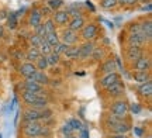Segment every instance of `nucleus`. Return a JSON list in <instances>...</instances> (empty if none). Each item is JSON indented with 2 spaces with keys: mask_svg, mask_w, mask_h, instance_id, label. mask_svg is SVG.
Segmentation results:
<instances>
[{
  "mask_svg": "<svg viewBox=\"0 0 152 138\" xmlns=\"http://www.w3.org/2000/svg\"><path fill=\"white\" fill-rule=\"evenodd\" d=\"M102 28L96 21H87L85 27L79 31V37L82 41H94L96 38L100 37Z\"/></svg>",
  "mask_w": 152,
  "mask_h": 138,
  "instance_id": "obj_1",
  "label": "nucleus"
},
{
  "mask_svg": "<svg viewBox=\"0 0 152 138\" xmlns=\"http://www.w3.org/2000/svg\"><path fill=\"white\" fill-rule=\"evenodd\" d=\"M128 113H130L128 111V103L125 100H123L121 97L115 100L111 104V107H110V114L115 117V118H118V120H125Z\"/></svg>",
  "mask_w": 152,
  "mask_h": 138,
  "instance_id": "obj_2",
  "label": "nucleus"
},
{
  "mask_svg": "<svg viewBox=\"0 0 152 138\" xmlns=\"http://www.w3.org/2000/svg\"><path fill=\"white\" fill-rule=\"evenodd\" d=\"M23 134L26 138H38L41 137L42 124L39 121H23Z\"/></svg>",
  "mask_w": 152,
  "mask_h": 138,
  "instance_id": "obj_3",
  "label": "nucleus"
},
{
  "mask_svg": "<svg viewBox=\"0 0 152 138\" xmlns=\"http://www.w3.org/2000/svg\"><path fill=\"white\" fill-rule=\"evenodd\" d=\"M59 34V41L64 42L66 45H76L80 42V37H79V33H76L71 28H61V33Z\"/></svg>",
  "mask_w": 152,
  "mask_h": 138,
  "instance_id": "obj_4",
  "label": "nucleus"
},
{
  "mask_svg": "<svg viewBox=\"0 0 152 138\" xmlns=\"http://www.w3.org/2000/svg\"><path fill=\"white\" fill-rule=\"evenodd\" d=\"M151 56L144 54L141 58H138L137 61L131 64V71L132 72H149L151 69Z\"/></svg>",
  "mask_w": 152,
  "mask_h": 138,
  "instance_id": "obj_5",
  "label": "nucleus"
},
{
  "mask_svg": "<svg viewBox=\"0 0 152 138\" xmlns=\"http://www.w3.org/2000/svg\"><path fill=\"white\" fill-rule=\"evenodd\" d=\"M51 18L54 20L55 26L58 28H65V27H68V23L71 20V16H69V13L65 9H61V10L54 11Z\"/></svg>",
  "mask_w": 152,
  "mask_h": 138,
  "instance_id": "obj_6",
  "label": "nucleus"
},
{
  "mask_svg": "<svg viewBox=\"0 0 152 138\" xmlns=\"http://www.w3.org/2000/svg\"><path fill=\"white\" fill-rule=\"evenodd\" d=\"M94 41H83V42H79V61L85 62L87 61L90 55H92L93 50H94Z\"/></svg>",
  "mask_w": 152,
  "mask_h": 138,
  "instance_id": "obj_7",
  "label": "nucleus"
},
{
  "mask_svg": "<svg viewBox=\"0 0 152 138\" xmlns=\"http://www.w3.org/2000/svg\"><path fill=\"white\" fill-rule=\"evenodd\" d=\"M106 92L109 94L110 97H114V99H120L125 92V85L123 82V79L121 80H117L115 83L113 85H110L109 88H106Z\"/></svg>",
  "mask_w": 152,
  "mask_h": 138,
  "instance_id": "obj_8",
  "label": "nucleus"
},
{
  "mask_svg": "<svg viewBox=\"0 0 152 138\" xmlns=\"http://www.w3.org/2000/svg\"><path fill=\"white\" fill-rule=\"evenodd\" d=\"M44 21V17L41 14V11L38 7H33L31 10L28 11V16H27V24L30 28H35L38 24H41Z\"/></svg>",
  "mask_w": 152,
  "mask_h": 138,
  "instance_id": "obj_9",
  "label": "nucleus"
},
{
  "mask_svg": "<svg viewBox=\"0 0 152 138\" xmlns=\"http://www.w3.org/2000/svg\"><path fill=\"white\" fill-rule=\"evenodd\" d=\"M145 54V50L142 47H132V45H127L125 48V59L132 64L134 61H137L138 58H141Z\"/></svg>",
  "mask_w": 152,
  "mask_h": 138,
  "instance_id": "obj_10",
  "label": "nucleus"
},
{
  "mask_svg": "<svg viewBox=\"0 0 152 138\" xmlns=\"http://www.w3.org/2000/svg\"><path fill=\"white\" fill-rule=\"evenodd\" d=\"M148 42V39L145 38V35L142 33H132V34H128L127 37V45H132V47H145Z\"/></svg>",
  "mask_w": 152,
  "mask_h": 138,
  "instance_id": "obj_11",
  "label": "nucleus"
},
{
  "mask_svg": "<svg viewBox=\"0 0 152 138\" xmlns=\"http://www.w3.org/2000/svg\"><path fill=\"white\" fill-rule=\"evenodd\" d=\"M117 80H121V75H120L118 72H111V73H107V75H102L100 79H99V85H100V88H109L110 85H113L115 83Z\"/></svg>",
  "mask_w": 152,
  "mask_h": 138,
  "instance_id": "obj_12",
  "label": "nucleus"
},
{
  "mask_svg": "<svg viewBox=\"0 0 152 138\" xmlns=\"http://www.w3.org/2000/svg\"><path fill=\"white\" fill-rule=\"evenodd\" d=\"M20 86H21L23 90H27V92H34V93L47 96V94H45V90H44V86L38 85L37 82H34V80H31V79H26V80H24Z\"/></svg>",
  "mask_w": 152,
  "mask_h": 138,
  "instance_id": "obj_13",
  "label": "nucleus"
},
{
  "mask_svg": "<svg viewBox=\"0 0 152 138\" xmlns=\"http://www.w3.org/2000/svg\"><path fill=\"white\" fill-rule=\"evenodd\" d=\"M99 72H100L102 75H107V73H111V72H117V65H115L114 58H106L104 61L100 62Z\"/></svg>",
  "mask_w": 152,
  "mask_h": 138,
  "instance_id": "obj_14",
  "label": "nucleus"
},
{
  "mask_svg": "<svg viewBox=\"0 0 152 138\" xmlns=\"http://www.w3.org/2000/svg\"><path fill=\"white\" fill-rule=\"evenodd\" d=\"M87 23L86 16H79V17H71V20L68 23V28H71L76 33H79L82 28L85 27V24Z\"/></svg>",
  "mask_w": 152,
  "mask_h": 138,
  "instance_id": "obj_15",
  "label": "nucleus"
},
{
  "mask_svg": "<svg viewBox=\"0 0 152 138\" xmlns=\"http://www.w3.org/2000/svg\"><path fill=\"white\" fill-rule=\"evenodd\" d=\"M90 58H92L94 62H99V64H100L102 61H104V59L107 58V48L103 47L102 44L96 45L94 50H93V52H92V55H90Z\"/></svg>",
  "mask_w": 152,
  "mask_h": 138,
  "instance_id": "obj_16",
  "label": "nucleus"
},
{
  "mask_svg": "<svg viewBox=\"0 0 152 138\" xmlns=\"http://www.w3.org/2000/svg\"><path fill=\"white\" fill-rule=\"evenodd\" d=\"M39 120H42L41 118V110H37L33 107H28L23 114V121H39Z\"/></svg>",
  "mask_w": 152,
  "mask_h": 138,
  "instance_id": "obj_17",
  "label": "nucleus"
},
{
  "mask_svg": "<svg viewBox=\"0 0 152 138\" xmlns=\"http://www.w3.org/2000/svg\"><path fill=\"white\" fill-rule=\"evenodd\" d=\"M131 130V126L125 120H118L113 127H110L111 134H127Z\"/></svg>",
  "mask_w": 152,
  "mask_h": 138,
  "instance_id": "obj_18",
  "label": "nucleus"
},
{
  "mask_svg": "<svg viewBox=\"0 0 152 138\" xmlns=\"http://www.w3.org/2000/svg\"><path fill=\"white\" fill-rule=\"evenodd\" d=\"M28 79H31L34 82H37L38 85H41V86H47L51 83L49 80V76L47 75V72H42V71H35L31 75V77H28Z\"/></svg>",
  "mask_w": 152,
  "mask_h": 138,
  "instance_id": "obj_19",
  "label": "nucleus"
},
{
  "mask_svg": "<svg viewBox=\"0 0 152 138\" xmlns=\"http://www.w3.org/2000/svg\"><path fill=\"white\" fill-rule=\"evenodd\" d=\"M37 71V68H35V65H34L33 62H23L21 65L18 66V72H20V75L21 76H24L26 79H28V77H31V75H33L34 72Z\"/></svg>",
  "mask_w": 152,
  "mask_h": 138,
  "instance_id": "obj_20",
  "label": "nucleus"
},
{
  "mask_svg": "<svg viewBox=\"0 0 152 138\" xmlns=\"http://www.w3.org/2000/svg\"><path fill=\"white\" fill-rule=\"evenodd\" d=\"M140 26H141V33L145 35V38L148 39V42H151L152 39V21L149 16L147 18H144L142 21H140Z\"/></svg>",
  "mask_w": 152,
  "mask_h": 138,
  "instance_id": "obj_21",
  "label": "nucleus"
},
{
  "mask_svg": "<svg viewBox=\"0 0 152 138\" xmlns=\"http://www.w3.org/2000/svg\"><path fill=\"white\" fill-rule=\"evenodd\" d=\"M137 93L140 94L144 99H149L152 96V82L148 80V82L140 83V86L137 88Z\"/></svg>",
  "mask_w": 152,
  "mask_h": 138,
  "instance_id": "obj_22",
  "label": "nucleus"
},
{
  "mask_svg": "<svg viewBox=\"0 0 152 138\" xmlns=\"http://www.w3.org/2000/svg\"><path fill=\"white\" fill-rule=\"evenodd\" d=\"M65 10L69 13V16L71 17L86 16V14H85V10H83V6L79 4V3H69V4L66 6Z\"/></svg>",
  "mask_w": 152,
  "mask_h": 138,
  "instance_id": "obj_23",
  "label": "nucleus"
},
{
  "mask_svg": "<svg viewBox=\"0 0 152 138\" xmlns=\"http://www.w3.org/2000/svg\"><path fill=\"white\" fill-rule=\"evenodd\" d=\"M64 55L71 59V61H79V44L76 45H68V48L65 50Z\"/></svg>",
  "mask_w": 152,
  "mask_h": 138,
  "instance_id": "obj_24",
  "label": "nucleus"
},
{
  "mask_svg": "<svg viewBox=\"0 0 152 138\" xmlns=\"http://www.w3.org/2000/svg\"><path fill=\"white\" fill-rule=\"evenodd\" d=\"M6 21V28H9V30H16L18 27V17L14 11H10L9 14H7V18L4 20Z\"/></svg>",
  "mask_w": 152,
  "mask_h": 138,
  "instance_id": "obj_25",
  "label": "nucleus"
},
{
  "mask_svg": "<svg viewBox=\"0 0 152 138\" xmlns=\"http://www.w3.org/2000/svg\"><path fill=\"white\" fill-rule=\"evenodd\" d=\"M41 55V52L38 48H34V47H30L26 52H24V59H27L28 62H35L37 61V58Z\"/></svg>",
  "mask_w": 152,
  "mask_h": 138,
  "instance_id": "obj_26",
  "label": "nucleus"
},
{
  "mask_svg": "<svg viewBox=\"0 0 152 138\" xmlns=\"http://www.w3.org/2000/svg\"><path fill=\"white\" fill-rule=\"evenodd\" d=\"M132 80L137 83H144L151 80V73L149 72H132Z\"/></svg>",
  "mask_w": 152,
  "mask_h": 138,
  "instance_id": "obj_27",
  "label": "nucleus"
},
{
  "mask_svg": "<svg viewBox=\"0 0 152 138\" xmlns=\"http://www.w3.org/2000/svg\"><path fill=\"white\" fill-rule=\"evenodd\" d=\"M34 65H35V68H37V71H42V72H45L49 68L48 61H47V56H45V55H39V56H38L37 61L34 62Z\"/></svg>",
  "mask_w": 152,
  "mask_h": 138,
  "instance_id": "obj_28",
  "label": "nucleus"
},
{
  "mask_svg": "<svg viewBox=\"0 0 152 138\" xmlns=\"http://www.w3.org/2000/svg\"><path fill=\"white\" fill-rule=\"evenodd\" d=\"M99 6L104 10H114L118 7V1L117 0H99Z\"/></svg>",
  "mask_w": 152,
  "mask_h": 138,
  "instance_id": "obj_29",
  "label": "nucleus"
},
{
  "mask_svg": "<svg viewBox=\"0 0 152 138\" xmlns=\"http://www.w3.org/2000/svg\"><path fill=\"white\" fill-rule=\"evenodd\" d=\"M44 28H45V33L49 34V33H55V31H58V27L55 26L54 20L51 18V17H47V18H44Z\"/></svg>",
  "mask_w": 152,
  "mask_h": 138,
  "instance_id": "obj_30",
  "label": "nucleus"
},
{
  "mask_svg": "<svg viewBox=\"0 0 152 138\" xmlns=\"http://www.w3.org/2000/svg\"><path fill=\"white\" fill-rule=\"evenodd\" d=\"M45 41H47L51 47H55V45L59 42V34H58V31L47 34V35H45Z\"/></svg>",
  "mask_w": 152,
  "mask_h": 138,
  "instance_id": "obj_31",
  "label": "nucleus"
},
{
  "mask_svg": "<svg viewBox=\"0 0 152 138\" xmlns=\"http://www.w3.org/2000/svg\"><path fill=\"white\" fill-rule=\"evenodd\" d=\"M47 6H48L52 11H56V10H61V9L65 6V1H64V0H48Z\"/></svg>",
  "mask_w": 152,
  "mask_h": 138,
  "instance_id": "obj_32",
  "label": "nucleus"
},
{
  "mask_svg": "<svg viewBox=\"0 0 152 138\" xmlns=\"http://www.w3.org/2000/svg\"><path fill=\"white\" fill-rule=\"evenodd\" d=\"M38 50H39V52H41V55L47 56L48 54H51V52H52V47H51V45L45 41V38H42V39H41V45H39V48H38Z\"/></svg>",
  "mask_w": 152,
  "mask_h": 138,
  "instance_id": "obj_33",
  "label": "nucleus"
},
{
  "mask_svg": "<svg viewBox=\"0 0 152 138\" xmlns=\"http://www.w3.org/2000/svg\"><path fill=\"white\" fill-rule=\"evenodd\" d=\"M61 56L62 55H58V54H55V52H51L47 55V61H48V65L49 66H55V65H58L61 62Z\"/></svg>",
  "mask_w": 152,
  "mask_h": 138,
  "instance_id": "obj_34",
  "label": "nucleus"
},
{
  "mask_svg": "<svg viewBox=\"0 0 152 138\" xmlns=\"http://www.w3.org/2000/svg\"><path fill=\"white\" fill-rule=\"evenodd\" d=\"M41 39L38 35L35 34H31L30 37H28V42H30V47H34V48H39V45H41Z\"/></svg>",
  "mask_w": 152,
  "mask_h": 138,
  "instance_id": "obj_35",
  "label": "nucleus"
},
{
  "mask_svg": "<svg viewBox=\"0 0 152 138\" xmlns=\"http://www.w3.org/2000/svg\"><path fill=\"white\" fill-rule=\"evenodd\" d=\"M68 123L71 124V127L73 131H80L82 128H83V124L79 118H71V120H68Z\"/></svg>",
  "mask_w": 152,
  "mask_h": 138,
  "instance_id": "obj_36",
  "label": "nucleus"
},
{
  "mask_svg": "<svg viewBox=\"0 0 152 138\" xmlns=\"http://www.w3.org/2000/svg\"><path fill=\"white\" fill-rule=\"evenodd\" d=\"M128 34H132V33H141V26H140V21H131L128 24Z\"/></svg>",
  "mask_w": 152,
  "mask_h": 138,
  "instance_id": "obj_37",
  "label": "nucleus"
},
{
  "mask_svg": "<svg viewBox=\"0 0 152 138\" xmlns=\"http://www.w3.org/2000/svg\"><path fill=\"white\" fill-rule=\"evenodd\" d=\"M68 48V45L64 44V42H58V44L55 45V47H52V52H55V54H58V55H64V52H65V50Z\"/></svg>",
  "mask_w": 152,
  "mask_h": 138,
  "instance_id": "obj_38",
  "label": "nucleus"
},
{
  "mask_svg": "<svg viewBox=\"0 0 152 138\" xmlns=\"http://www.w3.org/2000/svg\"><path fill=\"white\" fill-rule=\"evenodd\" d=\"M33 34L38 35L39 38H45L47 33H45V28H44V24H42V23H41V24H38L35 28H33Z\"/></svg>",
  "mask_w": 152,
  "mask_h": 138,
  "instance_id": "obj_39",
  "label": "nucleus"
},
{
  "mask_svg": "<svg viewBox=\"0 0 152 138\" xmlns=\"http://www.w3.org/2000/svg\"><path fill=\"white\" fill-rule=\"evenodd\" d=\"M61 131H62V134H64V137H66V135H73V130H72V127H71V124L66 121L64 126H62V128H61Z\"/></svg>",
  "mask_w": 152,
  "mask_h": 138,
  "instance_id": "obj_40",
  "label": "nucleus"
},
{
  "mask_svg": "<svg viewBox=\"0 0 152 138\" xmlns=\"http://www.w3.org/2000/svg\"><path fill=\"white\" fill-rule=\"evenodd\" d=\"M128 111H131L132 114H141L142 107L138 103H131V104H128Z\"/></svg>",
  "mask_w": 152,
  "mask_h": 138,
  "instance_id": "obj_41",
  "label": "nucleus"
},
{
  "mask_svg": "<svg viewBox=\"0 0 152 138\" xmlns=\"http://www.w3.org/2000/svg\"><path fill=\"white\" fill-rule=\"evenodd\" d=\"M39 11H41V14H42L44 18H47V17H51V16H52V13H54V11L51 10L48 6H45V7L42 6V7L39 9Z\"/></svg>",
  "mask_w": 152,
  "mask_h": 138,
  "instance_id": "obj_42",
  "label": "nucleus"
},
{
  "mask_svg": "<svg viewBox=\"0 0 152 138\" xmlns=\"http://www.w3.org/2000/svg\"><path fill=\"white\" fill-rule=\"evenodd\" d=\"M16 106H17V96H14V97H13V100H11V103L9 104V109H7V110L11 113V111L14 110V107H16Z\"/></svg>",
  "mask_w": 152,
  "mask_h": 138,
  "instance_id": "obj_43",
  "label": "nucleus"
},
{
  "mask_svg": "<svg viewBox=\"0 0 152 138\" xmlns=\"http://www.w3.org/2000/svg\"><path fill=\"white\" fill-rule=\"evenodd\" d=\"M77 138H90L89 137V130L86 127H83L80 130V137H77Z\"/></svg>",
  "mask_w": 152,
  "mask_h": 138,
  "instance_id": "obj_44",
  "label": "nucleus"
},
{
  "mask_svg": "<svg viewBox=\"0 0 152 138\" xmlns=\"http://www.w3.org/2000/svg\"><path fill=\"white\" fill-rule=\"evenodd\" d=\"M134 133H135L137 137H142L144 135V130L140 127H134Z\"/></svg>",
  "mask_w": 152,
  "mask_h": 138,
  "instance_id": "obj_45",
  "label": "nucleus"
},
{
  "mask_svg": "<svg viewBox=\"0 0 152 138\" xmlns=\"http://www.w3.org/2000/svg\"><path fill=\"white\" fill-rule=\"evenodd\" d=\"M141 10H142V11H145V10H147V11H148V14H149V13H151V1H148L147 6H145V4L142 6V7H141Z\"/></svg>",
  "mask_w": 152,
  "mask_h": 138,
  "instance_id": "obj_46",
  "label": "nucleus"
},
{
  "mask_svg": "<svg viewBox=\"0 0 152 138\" xmlns=\"http://www.w3.org/2000/svg\"><path fill=\"white\" fill-rule=\"evenodd\" d=\"M14 56H16V59H24V52L17 51V52H14Z\"/></svg>",
  "mask_w": 152,
  "mask_h": 138,
  "instance_id": "obj_47",
  "label": "nucleus"
},
{
  "mask_svg": "<svg viewBox=\"0 0 152 138\" xmlns=\"http://www.w3.org/2000/svg\"><path fill=\"white\" fill-rule=\"evenodd\" d=\"M109 138H128L127 134H111Z\"/></svg>",
  "mask_w": 152,
  "mask_h": 138,
  "instance_id": "obj_48",
  "label": "nucleus"
},
{
  "mask_svg": "<svg viewBox=\"0 0 152 138\" xmlns=\"http://www.w3.org/2000/svg\"><path fill=\"white\" fill-rule=\"evenodd\" d=\"M7 14L9 13H6V10H0V21H3L7 18Z\"/></svg>",
  "mask_w": 152,
  "mask_h": 138,
  "instance_id": "obj_49",
  "label": "nucleus"
},
{
  "mask_svg": "<svg viewBox=\"0 0 152 138\" xmlns=\"http://www.w3.org/2000/svg\"><path fill=\"white\" fill-rule=\"evenodd\" d=\"M4 30H6V27L3 26V24H0V38L4 37Z\"/></svg>",
  "mask_w": 152,
  "mask_h": 138,
  "instance_id": "obj_50",
  "label": "nucleus"
},
{
  "mask_svg": "<svg viewBox=\"0 0 152 138\" xmlns=\"http://www.w3.org/2000/svg\"><path fill=\"white\" fill-rule=\"evenodd\" d=\"M18 117H20V110L16 111V116H14V126H17V123H18Z\"/></svg>",
  "mask_w": 152,
  "mask_h": 138,
  "instance_id": "obj_51",
  "label": "nucleus"
},
{
  "mask_svg": "<svg viewBox=\"0 0 152 138\" xmlns=\"http://www.w3.org/2000/svg\"><path fill=\"white\" fill-rule=\"evenodd\" d=\"M64 138H76L75 135H66V137H64Z\"/></svg>",
  "mask_w": 152,
  "mask_h": 138,
  "instance_id": "obj_52",
  "label": "nucleus"
},
{
  "mask_svg": "<svg viewBox=\"0 0 152 138\" xmlns=\"http://www.w3.org/2000/svg\"><path fill=\"white\" fill-rule=\"evenodd\" d=\"M0 138H1V134H0Z\"/></svg>",
  "mask_w": 152,
  "mask_h": 138,
  "instance_id": "obj_53",
  "label": "nucleus"
},
{
  "mask_svg": "<svg viewBox=\"0 0 152 138\" xmlns=\"http://www.w3.org/2000/svg\"><path fill=\"white\" fill-rule=\"evenodd\" d=\"M138 1H140V0H138Z\"/></svg>",
  "mask_w": 152,
  "mask_h": 138,
  "instance_id": "obj_54",
  "label": "nucleus"
}]
</instances>
